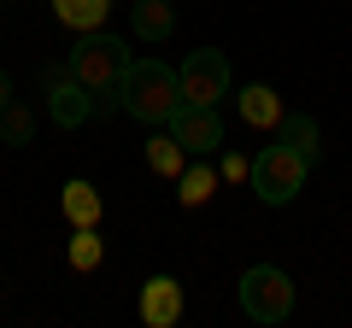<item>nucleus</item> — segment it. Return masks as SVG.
<instances>
[{
	"label": "nucleus",
	"mask_w": 352,
	"mask_h": 328,
	"mask_svg": "<svg viewBox=\"0 0 352 328\" xmlns=\"http://www.w3.org/2000/svg\"><path fill=\"white\" fill-rule=\"evenodd\" d=\"M129 59H135V53H129L118 36L88 30V36H76V47H71V59H65V65H71V76L94 94V100H100V112H112V106H118V89H124Z\"/></svg>",
	"instance_id": "f257e3e1"
},
{
	"label": "nucleus",
	"mask_w": 352,
	"mask_h": 328,
	"mask_svg": "<svg viewBox=\"0 0 352 328\" xmlns=\"http://www.w3.org/2000/svg\"><path fill=\"white\" fill-rule=\"evenodd\" d=\"M118 106H124L129 117H141L147 129H164L170 112L182 106V76H176L170 65H159V59H129L124 89H118Z\"/></svg>",
	"instance_id": "f03ea898"
},
{
	"label": "nucleus",
	"mask_w": 352,
	"mask_h": 328,
	"mask_svg": "<svg viewBox=\"0 0 352 328\" xmlns=\"http://www.w3.org/2000/svg\"><path fill=\"white\" fill-rule=\"evenodd\" d=\"M305 170H311V159H300L288 141H276V147H264L258 159H252V194H258L264 205H288L294 194L305 188Z\"/></svg>",
	"instance_id": "7ed1b4c3"
},
{
	"label": "nucleus",
	"mask_w": 352,
	"mask_h": 328,
	"mask_svg": "<svg viewBox=\"0 0 352 328\" xmlns=\"http://www.w3.org/2000/svg\"><path fill=\"white\" fill-rule=\"evenodd\" d=\"M241 311L252 316V323H288L294 311V281L282 276L276 264H252L247 276H241Z\"/></svg>",
	"instance_id": "20e7f679"
},
{
	"label": "nucleus",
	"mask_w": 352,
	"mask_h": 328,
	"mask_svg": "<svg viewBox=\"0 0 352 328\" xmlns=\"http://www.w3.org/2000/svg\"><path fill=\"white\" fill-rule=\"evenodd\" d=\"M182 100L188 106H217L229 94V59L217 47H200V53H188V59H182Z\"/></svg>",
	"instance_id": "39448f33"
},
{
	"label": "nucleus",
	"mask_w": 352,
	"mask_h": 328,
	"mask_svg": "<svg viewBox=\"0 0 352 328\" xmlns=\"http://www.w3.org/2000/svg\"><path fill=\"white\" fill-rule=\"evenodd\" d=\"M164 129H170V135L182 141L194 159H212V152L223 147V117H217V106H188V100H182V106L170 112V124H164Z\"/></svg>",
	"instance_id": "423d86ee"
},
{
	"label": "nucleus",
	"mask_w": 352,
	"mask_h": 328,
	"mask_svg": "<svg viewBox=\"0 0 352 328\" xmlns=\"http://www.w3.org/2000/svg\"><path fill=\"white\" fill-rule=\"evenodd\" d=\"M47 106H53V117H59V129H76V124H88V117L100 112V100L71 76V65H65V71H47Z\"/></svg>",
	"instance_id": "0eeeda50"
},
{
	"label": "nucleus",
	"mask_w": 352,
	"mask_h": 328,
	"mask_svg": "<svg viewBox=\"0 0 352 328\" xmlns=\"http://www.w3.org/2000/svg\"><path fill=\"white\" fill-rule=\"evenodd\" d=\"M141 323L147 328H176L182 323V288H176L170 276H153L147 288H141Z\"/></svg>",
	"instance_id": "6e6552de"
},
{
	"label": "nucleus",
	"mask_w": 352,
	"mask_h": 328,
	"mask_svg": "<svg viewBox=\"0 0 352 328\" xmlns=\"http://www.w3.org/2000/svg\"><path fill=\"white\" fill-rule=\"evenodd\" d=\"M59 205H65V217H71L76 229H94L100 223V211H106V200H100V188H94V182H65V194H59Z\"/></svg>",
	"instance_id": "1a4fd4ad"
},
{
	"label": "nucleus",
	"mask_w": 352,
	"mask_h": 328,
	"mask_svg": "<svg viewBox=\"0 0 352 328\" xmlns=\"http://www.w3.org/2000/svg\"><path fill=\"white\" fill-rule=\"evenodd\" d=\"M241 117H247L252 129H276V124H282V100H276V89H264V82L241 89Z\"/></svg>",
	"instance_id": "9d476101"
},
{
	"label": "nucleus",
	"mask_w": 352,
	"mask_h": 328,
	"mask_svg": "<svg viewBox=\"0 0 352 328\" xmlns=\"http://www.w3.org/2000/svg\"><path fill=\"white\" fill-rule=\"evenodd\" d=\"M147 164H153V176H182V170H188V147L164 129V135L147 141Z\"/></svg>",
	"instance_id": "9b49d317"
},
{
	"label": "nucleus",
	"mask_w": 352,
	"mask_h": 328,
	"mask_svg": "<svg viewBox=\"0 0 352 328\" xmlns=\"http://www.w3.org/2000/svg\"><path fill=\"white\" fill-rule=\"evenodd\" d=\"M106 6L112 0H53V12H59V24H71L76 36H88V30L106 24Z\"/></svg>",
	"instance_id": "f8f14e48"
},
{
	"label": "nucleus",
	"mask_w": 352,
	"mask_h": 328,
	"mask_svg": "<svg viewBox=\"0 0 352 328\" xmlns=\"http://www.w3.org/2000/svg\"><path fill=\"white\" fill-rule=\"evenodd\" d=\"M176 188H182L176 200H182V205L194 211V205H206V200H212V188H217V170H212V164L200 159L194 170H182V176H176Z\"/></svg>",
	"instance_id": "ddd939ff"
},
{
	"label": "nucleus",
	"mask_w": 352,
	"mask_h": 328,
	"mask_svg": "<svg viewBox=\"0 0 352 328\" xmlns=\"http://www.w3.org/2000/svg\"><path fill=\"white\" fill-rule=\"evenodd\" d=\"M170 0H135V36H147V41H164L170 36Z\"/></svg>",
	"instance_id": "4468645a"
},
{
	"label": "nucleus",
	"mask_w": 352,
	"mask_h": 328,
	"mask_svg": "<svg viewBox=\"0 0 352 328\" xmlns=\"http://www.w3.org/2000/svg\"><path fill=\"white\" fill-rule=\"evenodd\" d=\"M276 129H282V141H288L300 159H317V152H323V147H317V124H311L305 112H294V117L282 112V124H276Z\"/></svg>",
	"instance_id": "2eb2a0df"
},
{
	"label": "nucleus",
	"mask_w": 352,
	"mask_h": 328,
	"mask_svg": "<svg viewBox=\"0 0 352 328\" xmlns=\"http://www.w3.org/2000/svg\"><path fill=\"white\" fill-rule=\"evenodd\" d=\"M106 258V240L94 235V229H76L71 235V270H94Z\"/></svg>",
	"instance_id": "dca6fc26"
},
{
	"label": "nucleus",
	"mask_w": 352,
	"mask_h": 328,
	"mask_svg": "<svg viewBox=\"0 0 352 328\" xmlns=\"http://www.w3.org/2000/svg\"><path fill=\"white\" fill-rule=\"evenodd\" d=\"M30 135H36L30 112H24V106H6V112H0V141H6V147H24Z\"/></svg>",
	"instance_id": "f3484780"
},
{
	"label": "nucleus",
	"mask_w": 352,
	"mask_h": 328,
	"mask_svg": "<svg viewBox=\"0 0 352 328\" xmlns=\"http://www.w3.org/2000/svg\"><path fill=\"white\" fill-rule=\"evenodd\" d=\"M6 106H12V76L0 71V112H6Z\"/></svg>",
	"instance_id": "a211bd4d"
}]
</instances>
